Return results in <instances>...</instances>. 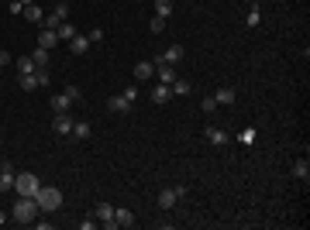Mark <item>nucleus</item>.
Returning <instances> with one entry per match:
<instances>
[{"label":"nucleus","instance_id":"obj_1","mask_svg":"<svg viewBox=\"0 0 310 230\" xmlns=\"http://www.w3.org/2000/svg\"><path fill=\"white\" fill-rule=\"evenodd\" d=\"M42 210H38V199L34 196H17V203H14V210H11V217L17 220V223H34V217H38Z\"/></svg>","mask_w":310,"mask_h":230},{"label":"nucleus","instance_id":"obj_2","mask_svg":"<svg viewBox=\"0 0 310 230\" xmlns=\"http://www.w3.org/2000/svg\"><path fill=\"white\" fill-rule=\"evenodd\" d=\"M34 199H38V210H48V213H56V210L62 206V193H59L56 185H42V189L34 193Z\"/></svg>","mask_w":310,"mask_h":230},{"label":"nucleus","instance_id":"obj_3","mask_svg":"<svg viewBox=\"0 0 310 230\" xmlns=\"http://www.w3.org/2000/svg\"><path fill=\"white\" fill-rule=\"evenodd\" d=\"M38 189H42V179L34 172H17L14 175V193L17 196H34Z\"/></svg>","mask_w":310,"mask_h":230},{"label":"nucleus","instance_id":"obj_4","mask_svg":"<svg viewBox=\"0 0 310 230\" xmlns=\"http://www.w3.org/2000/svg\"><path fill=\"white\" fill-rule=\"evenodd\" d=\"M48 82V66H38V69L31 72V76H17V86H21L24 93H34V90H42Z\"/></svg>","mask_w":310,"mask_h":230},{"label":"nucleus","instance_id":"obj_5","mask_svg":"<svg viewBox=\"0 0 310 230\" xmlns=\"http://www.w3.org/2000/svg\"><path fill=\"white\" fill-rule=\"evenodd\" d=\"M93 217H97V223H100L103 230H114V227H117L114 206H111V203H97V206H93Z\"/></svg>","mask_w":310,"mask_h":230},{"label":"nucleus","instance_id":"obj_6","mask_svg":"<svg viewBox=\"0 0 310 230\" xmlns=\"http://www.w3.org/2000/svg\"><path fill=\"white\" fill-rule=\"evenodd\" d=\"M186 196V185H172V189H162L159 193V210H172L179 199Z\"/></svg>","mask_w":310,"mask_h":230},{"label":"nucleus","instance_id":"obj_7","mask_svg":"<svg viewBox=\"0 0 310 230\" xmlns=\"http://www.w3.org/2000/svg\"><path fill=\"white\" fill-rule=\"evenodd\" d=\"M14 165L11 161H0V193H14Z\"/></svg>","mask_w":310,"mask_h":230},{"label":"nucleus","instance_id":"obj_8","mask_svg":"<svg viewBox=\"0 0 310 230\" xmlns=\"http://www.w3.org/2000/svg\"><path fill=\"white\" fill-rule=\"evenodd\" d=\"M72 124H76V120H72L69 114H56V120H52V131H56L59 138H69V134H72Z\"/></svg>","mask_w":310,"mask_h":230},{"label":"nucleus","instance_id":"obj_9","mask_svg":"<svg viewBox=\"0 0 310 230\" xmlns=\"http://www.w3.org/2000/svg\"><path fill=\"white\" fill-rule=\"evenodd\" d=\"M214 100H217V107H231L238 100V93H234V86H221V90L214 93Z\"/></svg>","mask_w":310,"mask_h":230},{"label":"nucleus","instance_id":"obj_10","mask_svg":"<svg viewBox=\"0 0 310 230\" xmlns=\"http://www.w3.org/2000/svg\"><path fill=\"white\" fill-rule=\"evenodd\" d=\"M207 141H210L214 148H224L231 138H228V131H221V127H207Z\"/></svg>","mask_w":310,"mask_h":230},{"label":"nucleus","instance_id":"obj_11","mask_svg":"<svg viewBox=\"0 0 310 230\" xmlns=\"http://www.w3.org/2000/svg\"><path fill=\"white\" fill-rule=\"evenodd\" d=\"M69 52H72V55H86V52H90V38L86 35L69 38Z\"/></svg>","mask_w":310,"mask_h":230},{"label":"nucleus","instance_id":"obj_12","mask_svg":"<svg viewBox=\"0 0 310 230\" xmlns=\"http://www.w3.org/2000/svg\"><path fill=\"white\" fill-rule=\"evenodd\" d=\"M172 100V86L169 82H159L155 90H152V103H169Z\"/></svg>","mask_w":310,"mask_h":230},{"label":"nucleus","instance_id":"obj_13","mask_svg":"<svg viewBox=\"0 0 310 230\" xmlns=\"http://www.w3.org/2000/svg\"><path fill=\"white\" fill-rule=\"evenodd\" d=\"M155 76V62H135V79L138 82H145Z\"/></svg>","mask_w":310,"mask_h":230},{"label":"nucleus","instance_id":"obj_14","mask_svg":"<svg viewBox=\"0 0 310 230\" xmlns=\"http://www.w3.org/2000/svg\"><path fill=\"white\" fill-rule=\"evenodd\" d=\"M179 58H183V45H169L159 58H155V62H169V66H176Z\"/></svg>","mask_w":310,"mask_h":230},{"label":"nucleus","instance_id":"obj_15","mask_svg":"<svg viewBox=\"0 0 310 230\" xmlns=\"http://www.w3.org/2000/svg\"><path fill=\"white\" fill-rule=\"evenodd\" d=\"M38 45H42V48H48V52H52V48L59 45V35H56V31H52V28H42V35H38Z\"/></svg>","mask_w":310,"mask_h":230},{"label":"nucleus","instance_id":"obj_16","mask_svg":"<svg viewBox=\"0 0 310 230\" xmlns=\"http://www.w3.org/2000/svg\"><path fill=\"white\" fill-rule=\"evenodd\" d=\"M14 66H17V72H21V76H31V72L38 69L31 55H17V58H14Z\"/></svg>","mask_w":310,"mask_h":230},{"label":"nucleus","instance_id":"obj_17","mask_svg":"<svg viewBox=\"0 0 310 230\" xmlns=\"http://www.w3.org/2000/svg\"><path fill=\"white\" fill-rule=\"evenodd\" d=\"M155 72H159V82L176 79V66H169V62H155Z\"/></svg>","mask_w":310,"mask_h":230},{"label":"nucleus","instance_id":"obj_18","mask_svg":"<svg viewBox=\"0 0 310 230\" xmlns=\"http://www.w3.org/2000/svg\"><path fill=\"white\" fill-rule=\"evenodd\" d=\"M107 110H114V114H127V110H131V103H127L124 96L117 93V96H111V100H107Z\"/></svg>","mask_w":310,"mask_h":230},{"label":"nucleus","instance_id":"obj_19","mask_svg":"<svg viewBox=\"0 0 310 230\" xmlns=\"http://www.w3.org/2000/svg\"><path fill=\"white\" fill-rule=\"evenodd\" d=\"M21 14H24V17H28L31 24H42V21H45V11H42L38 4H28V7H24Z\"/></svg>","mask_w":310,"mask_h":230},{"label":"nucleus","instance_id":"obj_20","mask_svg":"<svg viewBox=\"0 0 310 230\" xmlns=\"http://www.w3.org/2000/svg\"><path fill=\"white\" fill-rule=\"evenodd\" d=\"M69 107H72V100H69L66 93H56V96H52V110H56V114H69Z\"/></svg>","mask_w":310,"mask_h":230},{"label":"nucleus","instance_id":"obj_21","mask_svg":"<svg viewBox=\"0 0 310 230\" xmlns=\"http://www.w3.org/2000/svg\"><path fill=\"white\" fill-rule=\"evenodd\" d=\"M69 138H72V141H86V138H90V124H86V120H76Z\"/></svg>","mask_w":310,"mask_h":230},{"label":"nucleus","instance_id":"obj_22","mask_svg":"<svg viewBox=\"0 0 310 230\" xmlns=\"http://www.w3.org/2000/svg\"><path fill=\"white\" fill-rule=\"evenodd\" d=\"M114 220H117V227H135V213L131 210H114Z\"/></svg>","mask_w":310,"mask_h":230},{"label":"nucleus","instance_id":"obj_23","mask_svg":"<svg viewBox=\"0 0 310 230\" xmlns=\"http://www.w3.org/2000/svg\"><path fill=\"white\" fill-rule=\"evenodd\" d=\"M293 175H297L300 182H307V179H310V161H307V158L293 161Z\"/></svg>","mask_w":310,"mask_h":230},{"label":"nucleus","instance_id":"obj_24","mask_svg":"<svg viewBox=\"0 0 310 230\" xmlns=\"http://www.w3.org/2000/svg\"><path fill=\"white\" fill-rule=\"evenodd\" d=\"M56 35H59V41H69V38H76V35H80V31H76V28H72L69 21H62V24L56 28Z\"/></svg>","mask_w":310,"mask_h":230},{"label":"nucleus","instance_id":"obj_25","mask_svg":"<svg viewBox=\"0 0 310 230\" xmlns=\"http://www.w3.org/2000/svg\"><path fill=\"white\" fill-rule=\"evenodd\" d=\"M245 24H248V28H259V24H262V11H259V4H252V7H248Z\"/></svg>","mask_w":310,"mask_h":230},{"label":"nucleus","instance_id":"obj_26","mask_svg":"<svg viewBox=\"0 0 310 230\" xmlns=\"http://www.w3.org/2000/svg\"><path fill=\"white\" fill-rule=\"evenodd\" d=\"M169 86H172V96H186V93H190V82H186V79H179V76H176V79H172Z\"/></svg>","mask_w":310,"mask_h":230},{"label":"nucleus","instance_id":"obj_27","mask_svg":"<svg viewBox=\"0 0 310 230\" xmlns=\"http://www.w3.org/2000/svg\"><path fill=\"white\" fill-rule=\"evenodd\" d=\"M48 55H52V52H48V48H42V45H38V48H34V52H31L34 66H48Z\"/></svg>","mask_w":310,"mask_h":230},{"label":"nucleus","instance_id":"obj_28","mask_svg":"<svg viewBox=\"0 0 310 230\" xmlns=\"http://www.w3.org/2000/svg\"><path fill=\"white\" fill-rule=\"evenodd\" d=\"M172 14V0H155V17H169Z\"/></svg>","mask_w":310,"mask_h":230},{"label":"nucleus","instance_id":"obj_29","mask_svg":"<svg viewBox=\"0 0 310 230\" xmlns=\"http://www.w3.org/2000/svg\"><path fill=\"white\" fill-rule=\"evenodd\" d=\"M52 14L59 17V24L69 21V4H66V0H56V11H52Z\"/></svg>","mask_w":310,"mask_h":230},{"label":"nucleus","instance_id":"obj_30","mask_svg":"<svg viewBox=\"0 0 310 230\" xmlns=\"http://www.w3.org/2000/svg\"><path fill=\"white\" fill-rule=\"evenodd\" d=\"M149 31H152V35H162V31H166V17H152Z\"/></svg>","mask_w":310,"mask_h":230},{"label":"nucleus","instance_id":"obj_31","mask_svg":"<svg viewBox=\"0 0 310 230\" xmlns=\"http://www.w3.org/2000/svg\"><path fill=\"white\" fill-rule=\"evenodd\" d=\"M200 110H204V114H217V100H214V96H204Z\"/></svg>","mask_w":310,"mask_h":230},{"label":"nucleus","instance_id":"obj_32","mask_svg":"<svg viewBox=\"0 0 310 230\" xmlns=\"http://www.w3.org/2000/svg\"><path fill=\"white\" fill-rule=\"evenodd\" d=\"M238 141H241V144H248V148H252V144H255V131H252V127H245V131L238 134Z\"/></svg>","mask_w":310,"mask_h":230},{"label":"nucleus","instance_id":"obj_33","mask_svg":"<svg viewBox=\"0 0 310 230\" xmlns=\"http://www.w3.org/2000/svg\"><path fill=\"white\" fill-rule=\"evenodd\" d=\"M86 38H90V45H100V41H103V31H100V28H90V31H86Z\"/></svg>","mask_w":310,"mask_h":230},{"label":"nucleus","instance_id":"obj_34","mask_svg":"<svg viewBox=\"0 0 310 230\" xmlns=\"http://www.w3.org/2000/svg\"><path fill=\"white\" fill-rule=\"evenodd\" d=\"M62 93H66V96H69V100H72V103L80 100V86H72V82H69V86H66V90H62Z\"/></svg>","mask_w":310,"mask_h":230},{"label":"nucleus","instance_id":"obj_35","mask_svg":"<svg viewBox=\"0 0 310 230\" xmlns=\"http://www.w3.org/2000/svg\"><path fill=\"white\" fill-rule=\"evenodd\" d=\"M121 96H124L127 103H135V100H138V86H127V90H124V93H121Z\"/></svg>","mask_w":310,"mask_h":230},{"label":"nucleus","instance_id":"obj_36","mask_svg":"<svg viewBox=\"0 0 310 230\" xmlns=\"http://www.w3.org/2000/svg\"><path fill=\"white\" fill-rule=\"evenodd\" d=\"M42 28H52V31H56V28H59V17H56V14H45V21H42Z\"/></svg>","mask_w":310,"mask_h":230},{"label":"nucleus","instance_id":"obj_37","mask_svg":"<svg viewBox=\"0 0 310 230\" xmlns=\"http://www.w3.org/2000/svg\"><path fill=\"white\" fill-rule=\"evenodd\" d=\"M11 62H14V55H11V52H4V48H0V69H4V66H11Z\"/></svg>","mask_w":310,"mask_h":230},{"label":"nucleus","instance_id":"obj_38","mask_svg":"<svg viewBox=\"0 0 310 230\" xmlns=\"http://www.w3.org/2000/svg\"><path fill=\"white\" fill-rule=\"evenodd\" d=\"M7 7H11V14H21V11H24L21 0H7Z\"/></svg>","mask_w":310,"mask_h":230},{"label":"nucleus","instance_id":"obj_39","mask_svg":"<svg viewBox=\"0 0 310 230\" xmlns=\"http://www.w3.org/2000/svg\"><path fill=\"white\" fill-rule=\"evenodd\" d=\"M4 223H7V213H4V210H0V227H4Z\"/></svg>","mask_w":310,"mask_h":230},{"label":"nucleus","instance_id":"obj_40","mask_svg":"<svg viewBox=\"0 0 310 230\" xmlns=\"http://www.w3.org/2000/svg\"><path fill=\"white\" fill-rule=\"evenodd\" d=\"M21 4H24V7H28V4H34V0H21Z\"/></svg>","mask_w":310,"mask_h":230}]
</instances>
